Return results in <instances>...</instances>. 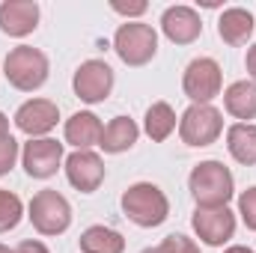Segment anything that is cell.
I'll return each instance as SVG.
<instances>
[{
    "label": "cell",
    "mask_w": 256,
    "mask_h": 253,
    "mask_svg": "<svg viewBox=\"0 0 256 253\" xmlns=\"http://www.w3.org/2000/svg\"><path fill=\"white\" fill-rule=\"evenodd\" d=\"M18 140L15 137H9V140H3L0 143V176H6L12 167H15V161H18Z\"/></svg>",
    "instance_id": "cell-25"
},
{
    "label": "cell",
    "mask_w": 256,
    "mask_h": 253,
    "mask_svg": "<svg viewBox=\"0 0 256 253\" xmlns=\"http://www.w3.org/2000/svg\"><path fill=\"white\" fill-rule=\"evenodd\" d=\"M224 108L236 120H256V84L254 80H236L224 92Z\"/></svg>",
    "instance_id": "cell-18"
},
{
    "label": "cell",
    "mask_w": 256,
    "mask_h": 253,
    "mask_svg": "<svg viewBox=\"0 0 256 253\" xmlns=\"http://www.w3.org/2000/svg\"><path fill=\"white\" fill-rule=\"evenodd\" d=\"M191 226L202 244L224 248L236 236V214L226 206H220V208H196L191 218Z\"/></svg>",
    "instance_id": "cell-9"
},
{
    "label": "cell",
    "mask_w": 256,
    "mask_h": 253,
    "mask_svg": "<svg viewBox=\"0 0 256 253\" xmlns=\"http://www.w3.org/2000/svg\"><path fill=\"white\" fill-rule=\"evenodd\" d=\"M238 214H242L244 226L256 232V185L242 190V196H238Z\"/></svg>",
    "instance_id": "cell-24"
},
{
    "label": "cell",
    "mask_w": 256,
    "mask_h": 253,
    "mask_svg": "<svg viewBox=\"0 0 256 253\" xmlns=\"http://www.w3.org/2000/svg\"><path fill=\"white\" fill-rule=\"evenodd\" d=\"M21 218H24V202H21V196L12 194V190H6V188H0V232L15 230V226L21 224Z\"/></svg>",
    "instance_id": "cell-22"
},
{
    "label": "cell",
    "mask_w": 256,
    "mask_h": 253,
    "mask_svg": "<svg viewBox=\"0 0 256 253\" xmlns=\"http://www.w3.org/2000/svg\"><path fill=\"white\" fill-rule=\"evenodd\" d=\"M146 253H200V248L194 244V238L182 236V232H173L158 248H152V250H146Z\"/></svg>",
    "instance_id": "cell-23"
},
{
    "label": "cell",
    "mask_w": 256,
    "mask_h": 253,
    "mask_svg": "<svg viewBox=\"0 0 256 253\" xmlns=\"http://www.w3.org/2000/svg\"><path fill=\"white\" fill-rule=\"evenodd\" d=\"M102 120L90 110H78L74 116L66 120V143H72L74 149H90L102 143Z\"/></svg>",
    "instance_id": "cell-15"
},
{
    "label": "cell",
    "mask_w": 256,
    "mask_h": 253,
    "mask_svg": "<svg viewBox=\"0 0 256 253\" xmlns=\"http://www.w3.org/2000/svg\"><path fill=\"white\" fill-rule=\"evenodd\" d=\"M0 253H15V250H9V248H6V244H0Z\"/></svg>",
    "instance_id": "cell-31"
},
{
    "label": "cell",
    "mask_w": 256,
    "mask_h": 253,
    "mask_svg": "<svg viewBox=\"0 0 256 253\" xmlns=\"http://www.w3.org/2000/svg\"><path fill=\"white\" fill-rule=\"evenodd\" d=\"M161 30L173 45H191L202 33V21L191 6H170L161 15Z\"/></svg>",
    "instance_id": "cell-14"
},
{
    "label": "cell",
    "mask_w": 256,
    "mask_h": 253,
    "mask_svg": "<svg viewBox=\"0 0 256 253\" xmlns=\"http://www.w3.org/2000/svg\"><path fill=\"white\" fill-rule=\"evenodd\" d=\"M218 36H220L226 45H232V48L244 45V42L254 36V15H250L248 9H242V6L224 9V15H220V21H218Z\"/></svg>",
    "instance_id": "cell-16"
},
{
    "label": "cell",
    "mask_w": 256,
    "mask_h": 253,
    "mask_svg": "<svg viewBox=\"0 0 256 253\" xmlns=\"http://www.w3.org/2000/svg\"><path fill=\"white\" fill-rule=\"evenodd\" d=\"M21 164L30 179H51L63 164V143H57L51 137H36V140L24 143Z\"/></svg>",
    "instance_id": "cell-10"
},
{
    "label": "cell",
    "mask_w": 256,
    "mask_h": 253,
    "mask_svg": "<svg viewBox=\"0 0 256 253\" xmlns=\"http://www.w3.org/2000/svg\"><path fill=\"white\" fill-rule=\"evenodd\" d=\"M244 68H248V74L254 78V84H256V45H250V48H248V57H244Z\"/></svg>",
    "instance_id": "cell-28"
},
{
    "label": "cell",
    "mask_w": 256,
    "mask_h": 253,
    "mask_svg": "<svg viewBox=\"0 0 256 253\" xmlns=\"http://www.w3.org/2000/svg\"><path fill=\"white\" fill-rule=\"evenodd\" d=\"M15 253H51L42 242H36V238H27V242H21L18 248H15Z\"/></svg>",
    "instance_id": "cell-27"
},
{
    "label": "cell",
    "mask_w": 256,
    "mask_h": 253,
    "mask_svg": "<svg viewBox=\"0 0 256 253\" xmlns=\"http://www.w3.org/2000/svg\"><path fill=\"white\" fill-rule=\"evenodd\" d=\"M9 137H12V134H9V120H6V114L0 110V143L9 140Z\"/></svg>",
    "instance_id": "cell-29"
},
{
    "label": "cell",
    "mask_w": 256,
    "mask_h": 253,
    "mask_svg": "<svg viewBox=\"0 0 256 253\" xmlns=\"http://www.w3.org/2000/svg\"><path fill=\"white\" fill-rule=\"evenodd\" d=\"M57 120H60V108L54 102H48V98H30V102H24L15 110V126H18V131H24L30 140L45 137L48 131H54Z\"/></svg>",
    "instance_id": "cell-12"
},
{
    "label": "cell",
    "mask_w": 256,
    "mask_h": 253,
    "mask_svg": "<svg viewBox=\"0 0 256 253\" xmlns=\"http://www.w3.org/2000/svg\"><path fill=\"white\" fill-rule=\"evenodd\" d=\"M220 86H224V72H220L218 60H212V57L191 60L182 74V90L194 104H208L212 98L220 96Z\"/></svg>",
    "instance_id": "cell-7"
},
{
    "label": "cell",
    "mask_w": 256,
    "mask_h": 253,
    "mask_svg": "<svg viewBox=\"0 0 256 253\" xmlns=\"http://www.w3.org/2000/svg\"><path fill=\"white\" fill-rule=\"evenodd\" d=\"M110 9L126 15V18H140L146 12V3H110Z\"/></svg>",
    "instance_id": "cell-26"
},
{
    "label": "cell",
    "mask_w": 256,
    "mask_h": 253,
    "mask_svg": "<svg viewBox=\"0 0 256 253\" xmlns=\"http://www.w3.org/2000/svg\"><path fill=\"white\" fill-rule=\"evenodd\" d=\"M80 250L84 253H126V238L110 226H90L80 232Z\"/></svg>",
    "instance_id": "cell-20"
},
{
    "label": "cell",
    "mask_w": 256,
    "mask_h": 253,
    "mask_svg": "<svg viewBox=\"0 0 256 253\" xmlns=\"http://www.w3.org/2000/svg\"><path fill=\"white\" fill-rule=\"evenodd\" d=\"M48 72H51L48 57H45L39 48H30V45L12 48V51L6 54V60H3V74H6V80H9L15 90H21V92L39 90V86L48 80Z\"/></svg>",
    "instance_id": "cell-3"
},
{
    "label": "cell",
    "mask_w": 256,
    "mask_h": 253,
    "mask_svg": "<svg viewBox=\"0 0 256 253\" xmlns=\"http://www.w3.org/2000/svg\"><path fill=\"white\" fill-rule=\"evenodd\" d=\"M224 253H254L250 248H244V244H232V248H226Z\"/></svg>",
    "instance_id": "cell-30"
},
{
    "label": "cell",
    "mask_w": 256,
    "mask_h": 253,
    "mask_svg": "<svg viewBox=\"0 0 256 253\" xmlns=\"http://www.w3.org/2000/svg\"><path fill=\"white\" fill-rule=\"evenodd\" d=\"M72 90L80 102L86 104H98L110 96L114 90V68L104 60H86L78 66L74 78H72Z\"/></svg>",
    "instance_id": "cell-8"
},
{
    "label": "cell",
    "mask_w": 256,
    "mask_h": 253,
    "mask_svg": "<svg viewBox=\"0 0 256 253\" xmlns=\"http://www.w3.org/2000/svg\"><path fill=\"white\" fill-rule=\"evenodd\" d=\"M39 27V3L36 0H6L0 3V30L12 39H24Z\"/></svg>",
    "instance_id": "cell-13"
},
{
    "label": "cell",
    "mask_w": 256,
    "mask_h": 253,
    "mask_svg": "<svg viewBox=\"0 0 256 253\" xmlns=\"http://www.w3.org/2000/svg\"><path fill=\"white\" fill-rule=\"evenodd\" d=\"M114 51L120 54V60L126 66H146L158 54V33L152 30V24L143 21H126L120 24L116 36H114Z\"/></svg>",
    "instance_id": "cell-5"
},
{
    "label": "cell",
    "mask_w": 256,
    "mask_h": 253,
    "mask_svg": "<svg viewBox=\"0 0 256 253\" xmlns=\"http://www.w3.org/2000/svg\"><path fill=\"white\" fill-rule=\"evenodd\" d=\"M226 149H230V155L238 164L254 167L256 164V126H250V122L230 126V131H226Z\"/></svg>",
    "instance_id": "cell-19"
},
{
    "label": "cell",
    "mask_w": 256,
    "mask_h": 253,
    "mask_svg": "<svg viewBox=\"0 0 256 253\" xmlns=\"http://www.w3.org/2000/svg\"><path fill=\"white\" fill-rule=\"evenodd\" d=\"M30 224L39 236H63L72 226V206L54 188L36 190L30 200Z\"/></svg>",
    "instance_id": "cell-4"
},
{
    "label": "cell",
    "mask_w": 256,
    "mask_h": 253,
    "mask_svg": "<svg viewBox=\"0 0 256 253\" xmlns=\"http://www.w3.org/2000/svg\"><path fill=\"white\" fill-rule=\"evenodd\" d=\"M137 137H140V128L134 120H128V116H114L104 131H102V149L108 152V155H120V152H128L134 143H137Z\"/></svg>",
    "instance_id": "cell-17"
},
{
    "label": "cell",
    "mask_w": 256,
    "mask_h": 253,
    "mask_svg": "<svg viewBox=\"0 0 256 253\" xmlns=\"http://www.w3.org/2000/svg\"><path fill=\"white\" fill-rule=\"evenodd\" d=\"M224 134V114L212 104H191L179 120V137L185 146H212Z\"/></svg>",
    "instance_id": "cell-6"
},
{
    "label": "cell",
    "mask_w": 256,
    "mask_h": 253,
    "mask_svg": "<svg viewBox=\"0 0 256 253\" xmlns=\"http://www.w3.org/2000/svg\"><path fill=\"white\" fill-rule=\"evenodd\" d=\"M66 179L74 190L92 194L104 182V161L90 149H78L66 158Z\"/></svg>",
    "instance_id": "cell-11"
},
{
    "label": "cell",
    "mask_w": 256,
    "mask_h": 253,
    "mask_svg": "<svg viewBox=\"0 0 256 253\" xmlns=\"http://www.w3.org/2000/svg\"><path fill=\"white\" fill-rule=\"evenodd\" d=\"M188 188L196 200V208H220L232 200L236 179L220 161H200L188 176Z\"/></svg>",
    "instance_id": "cell-1"
},
{
    "label": "cell",
    "mask_w": 256,
    "mask_h": 253,
    "mask_svg": "<svg viewBox=\"0 0 256 253\" xmlns=\"http://www.w3.org/2000/svg\"><path fill=\"white\" fill-rule=\"evenodd\" d=\"M122 212L131 224L143 226V230H152V226H161L170 214V200L167 194L152 185V182H137L122 194Z\"/></svg>",
    "instance_id": "cell-2"
},
{
    "label": "cell",
    "mask_w": 256,
    "mask_h": 253,
    "mask_svg": "<svg viewBox=\"0 0 256 253\" xmlns=\"http://www.w3.org/2000/svg\"><path fill=\"white\" fill-rule=\"evenodd\" d=\"M143 128H146V134H149L155 143L167 140V137L176 131V114H173V108H170L167 102H155V104L146 110V116H143Z\"/></svg>",
    "instance_id": "cell-21"
}]
</instances>
